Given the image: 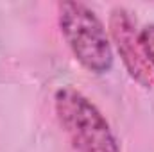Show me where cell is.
I'll return each mask as SVG.
<instances>
[{
    "label": "cell",
    "instance_id": "6da1fadb",
    "mask_svg": "<svg viewBox=\"0 0 154 152\" xmlns=\"http://www.w3.org/2000/svg\"><path fill=\"white\" fill-rule=\"evenodd\" d=\"M57 122L77 152H120L115 132L97 106L74 88L54 95Z\"/></svg>",
    "mask_w": 154,
    "mask_h": 152
},
{
    "label": "cell",
    "instance_id": "7a4b0ae2",
    "mask_svg": "<svg viewBox=\"0 0 154 152\" xmlns=\"http://www.w3.org/2000/svg\"><path fill=\"white\" fill-rule=\"evenodd\" d=\"M59 29L74 57L91 74H108L113 66V48L99 16L82 2L57 4Z\"/></svg>",
    "mask_w": 154,
    "mask_h": 152
},
{
    "label": "cell",
    "instance_id": "3957f363",
    "mask_svg": "<svg viewBox=\"0 0 154 152\" xmlns=\"http://www.w3.org/2000/svg\"><path fill=\"white\" fill-rule=\"evenodd\" d=\"M134 22L124 7H115L109 16V32L116 47V52L127 70L140 86L151 88L152 86V70L142 52L138 34L134 31Z\"/></svg>",
    "mask_w": 154,
    "mask_h": 152
},
{
    "label": "cell",
    "instance_id": "277c9868",
    "mask_svg": "<svg viewBox=\"0 0 154 152\" xmlns=\"http://www.w3.org/2000/svg\"><path fill=\"white\" fill-rule=\"evenodd\" d=\"M138 41H140V47H142V52L151 66V70H154V23L151 25H145L140 34H138Z\"/></svg>",
    "mask_w": 154,
    "mask_h": 152
}]
</instances>
